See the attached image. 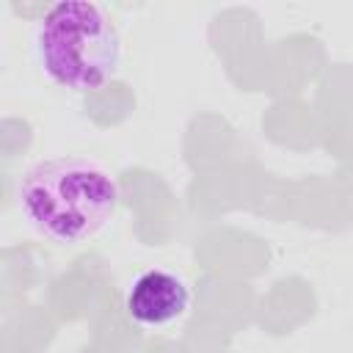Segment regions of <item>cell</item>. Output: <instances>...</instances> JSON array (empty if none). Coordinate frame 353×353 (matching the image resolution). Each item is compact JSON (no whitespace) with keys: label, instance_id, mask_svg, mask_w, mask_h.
<instances>
[{"label":"cell","instance_id":"obj_1","mask_svg":"<svg viewBox=\"0 0 353 353\" xmlns=\"http://www.w3.org/2000/svg\"><path fill=\"white\" fill-rule=\"evenodd\" d=\"M17 207L30 229L61 245L97 237L116 215L119 182L110 168L88 157H50L33 163L17 185Z\"/></svg>","mask_w":353,"mask_h":353},{"label":"cell","instance_id":"obj_2","mask_svg":"<svg viewBox=\"0 0 353 353\" xmlns=\"http://www.w3.org/2000/svg\"><path fill=\"white\" fill-rule=\"evenodd\" d=\"M41 74L69 91H99L121 69V39L110 14L91 0H61L33 30Z\"/></svg>","mask_w":353,"mask_h":353},{"label":"cell","instance_id":"obj_3","mask_svg":"<svg viewBox=\"0 0 353 353\" xmlns=\"http://www.w3.org/2000/svg\"><path fill=\"white\" fill-rule=\"evenodd\" d=\"M190 306V290L185 279L165 268L143 270L127 290L124 309L141 328H165L176 323Z\"/></svg>","mask_w":353,"mask_h":353}]
</instances>
